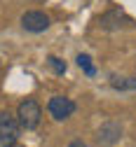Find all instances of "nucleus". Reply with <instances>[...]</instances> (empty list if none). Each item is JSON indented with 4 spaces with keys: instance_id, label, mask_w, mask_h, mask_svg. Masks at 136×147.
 I'll use <instances>...</instances> for the list:
<instances>
[{
    "instance_id": "f03ea898",
    "label": "nucleus",
    "mask_w": 136,
    "mask_h": 147,
    "mask_svg": "<svg viewBox=\"0 0 136 147\" xmlns=\"http://www.w3.org/2000/svg\"><path fill=\"white\" fill-rule=\"evenodd\" d=\"M40 117H42V110H40V105H38L35 100H24L21 105H19V110H16V119H19V124H21V128H26V131L38 128Z\"/></svg>"
},
{
    "instance_id": "0eeeda50",
    "label": "nucleus",
    "mask_w": 136,
    "mask_h": 147,
    "mask_svg": "<svg viewBox=\"0 0 136 147\" xmlns=\"http://www.w3.org/2000/svg\"><path fill=\"white\" fill-rule=\"evenodd\" d=\"M75 61H77V65L82 68V72H85L87 77H94V75H96V68H94V63H92V56H89V54H77Z\"/></svg>"
},
{
    "instance_id": "6e6552de",
    "label": "nucleus",
    "mask_w": 136,
    "mask_h": 147,
    "mask_svg": "<svg viewBox=\"0 0 136 147\" xmlns=\"http://www.w3.org/2000/svg\"><path fill=\"white\" fill-rule=\"evenodd\" d=\"M110 86L113 89H120V91H129V89H136V80L134 77H110Z\"/></svg>"
},
{
    "instance_id": "1a4fd4ad",
    "label": "nucleus",
    "mask_w": 136,
    "mask_h": 147,
    "mask_svg": "<svg viewBox=\"0 0 136 147\" xmlns=\"http://www.w3.org/2000/svg\"><path fill=\"white\" fill-rule=\"evenodd\" d=\"M47 61H49V68L56 72V75H64V72H66V63H64L59 56H49Z\"/></svg>"
},
{
    "instance_id": "f257e3e1",
    "label": "nucleus",
    "mask_w": 136,
    "mask_h": 147,
    "mask_svg": "<svg viewBox=\"0 0 136 147\" xmlns=\"http://www.w3.org/2000/svg\"><path fill=\"white\" fill-rule=\"evenodd\" d=\"M21 133V124L12 112H0V147H14Z\"/></svg>"
},
{
    "instance_id": "9d476101",
    "label": "nucleus",
    "mask_w": 136,
    "mask_h": 147,
    "mask_svg": "<svg viewBox=\"0 0 136 147\" xmlns=\"http://www.w3.org/2000/svg\"><path fill=\"white\" fill-rule=\"evenodd\" d=\"M70 147H87L82 140H75V142H70Z\"/></svg>"
},
{
    "instance_id": "7ed1b4c3",
    "label": "nucleus",
    "mask_w": 136,
    "mask_h": 147,
    "mask_svg": "<svg viewBox=\"0 0 136 147\" xmlns=\"http://www.w3.org/2000/svg\"><path fill=\"white\" fill-rule=\"evenodd\" d=\"M99 26L103 30H120V28H131L134 19L127 16L122 9H108L106 14L99 16Z\"/></svg>"
},
{
    "instance_id": "423d86ee",
    "label": "nucleus",
    "mask_w": 136,
    "mask_h": 147,
    "mask_svg": "<svg viewBox=\"0 0 136 147\" xmlns=\"http://www.w3.org/2000/svg\"><path fill=\"white\" fill-rule=\"evenodd\" d=\"M122 138V126L118 121H108L99 128V133H96V140H99L101 145H115Z\"/></svg>"
},
{
    "instance_id": "39448f33",
    "label": "nucleus",
    "mask_w": 136,
    "mask_h": 147,
    "mask_svg": "<svg viewBox=\"0 0 136 147\" xmlns=\"http://www.w3.org/2000/svg\"><path fill=\"white\" fill-rule=\"evenodd\" d=\"M49 16L45 14V12H38V9H33V12H26L24 16H21V26H24V30H28V33H42V30H47L49 28Z\"/></svg>"
},
{
    "instance_id": "20e7f679",
    "label": "nucleus",
    "mask_w": 136,
    "mask_h": 147,
    "mask_svg": "<svg viewBox=\"0 0 136 147\" xmlns=\"http://www.w3.org/2000/svg\"><path fill=\"white\" fill-rule=\"evenodd\" d=\"M47 110H49V115H52L56 121H64V119H68V117L75 112V103H73L70 98H66V96H54V98L49 100Z\"/></svg>"
}]
</instances>
